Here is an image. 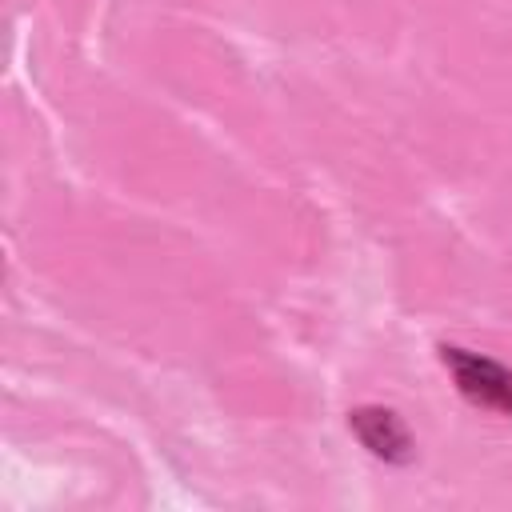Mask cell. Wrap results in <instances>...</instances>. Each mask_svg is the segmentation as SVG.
<instances>
[{
    "label": "cell",
    "instance_id": "cell-2",
    "mask_svg": "<svg viewBox=\"0 0 512 512\" xmlns=\"http://www.w3.org/2000/svg\"><path fill=\"white\" fill-rule=\"evenodd\" d=\"M348 428H352V436H356L376 460H384V464L404 468V464H412V456H416V440H412L408 424L400 420V412H392V408H384V404H360V408H352V412H348Z\"/></svg>",
    "mask_w": 512,
    "mask_h": 512
},
{
    "label": "cell",
    "instance_id": "cell-1",
    "mask_svg": "<svg viewBox=\"0 0 512 512\" xmlns=\"http://www.w3.org/2000/svg\"><path fill=\"white\" fill-rule=\"evenodd\" d=\"M440 364L452 372V380L468 404L512 416V368H504L492 356L456 348V344H440Z\"/></svg>",
    "mask_w": 512,
    "mask_h": 512
}]
</instances>
